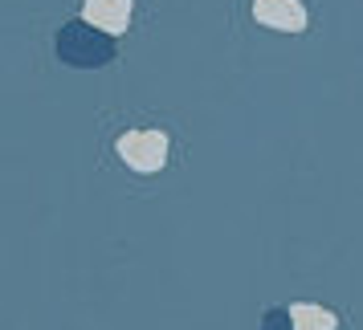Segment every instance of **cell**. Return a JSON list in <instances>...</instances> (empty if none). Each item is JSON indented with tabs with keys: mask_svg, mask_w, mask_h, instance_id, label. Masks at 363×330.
Here are the masks:
<instances>
[{
	"mask_svg": "<svg viewBox=\"0 0 363 330\" xmlns=\"http://www.w3.org/2000/svg\"><path fill=\"white\" fill-rule=\"evenodd\" d=\"M57 57L74 69H102L106 62H115V33H106L90 21H69L57 33Z\"/></svg>",
	"mask_w": 363,
	"mask_h": 330,
	"instance_id": "6da1fadb",
	"label": "cell"
},
{
	"mask_svg": "<svg viewBox=\"0 0 363 330\" xmlns=\"http://www.w3.org/2000/svg\"><path fill=\"white\" fill-rule=\"evenodd\" d=\"M290 318H294V330H339V318L327 306H314V302H294Z\"/></svg>",
	"mask_w": 363,
	"mask_h": 330,
	"instance_id": "5b68a950",
	"label": "cell"
},
{
	"mask_svg": "<svg viewBox=\"0 0 363 330\" xmlns=\"http://www.w3.org/2000/svg\"><path fill=\"white\" fill-rule=\"evenodd\" d=\"M115 151L131 171L151 176V171H160L167 164V135L164 131H127L115 143Z\"/></svg>",
	"mask_w": 363,
	"mask_h": 330,
	"instance_id": "7a4b0ae2",
	"label": "cell"
},
{
	"mask_svg": "<svg viewBox=\"0 0 363 330\" xmlns=\"http://www.w3.org/2000/svg\"><path fill=\"white\" fill-rule=\"evenodd\" d=\"M262 330H294V318H290V310L274 306V310L262 314Z\"/></svg>",
	"mask_w": 363,
	"mask_h": 330,
	"instance_id": "8992f818",
	"label": "cell"
},
{
	"mask_svg": "<svg viewBox=\"0 0 363 330\" xmlns=\"http://www.w3.org/2000/svg\"><path fill=\"white\" fill-rule=\"evenodd\" d=\"M82 17L106 33H123L131 25V0H86Z\"/></svg>",
	"mask_w": 363,
	"mask_h": 330,
	"instance_id": "277c9868",
	"label": "cell"
},
{
	"mask_svg": "<svg viewBox=\"0 0 363 330\" xmlns=\"http://www.w3.org/2000/svg\"><path fill=\"white\" fill-rule=\"evenodd\" d=\"M253 17H257V25L278 29V33H302L306 4L302 0H253Z\"/></svg>",
	"mask_w": 363,
	"mask_h": 330,
	"instance_id": "3957f363",
	"label": "cell"
}]
</instances>
